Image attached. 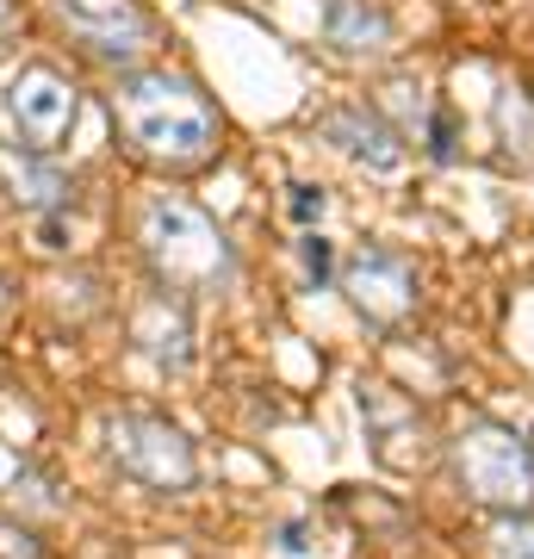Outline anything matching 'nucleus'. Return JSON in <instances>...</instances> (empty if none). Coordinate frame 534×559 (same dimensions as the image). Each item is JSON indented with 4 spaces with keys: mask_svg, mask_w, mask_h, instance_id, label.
<instances>
[{
    "mask_svg": "<svg viewBox=\"0 0 534 559\" xmlns=\"http://www.w3.org/2000/svg\"><path fill=\"white\" fill-rule=\"evenodd\" d=\"M124 138L156 162H205L218 143V112L205 106L193 81L180 75H131L112 94Z\"/></svg>",
    "mask_w": 534,
    "mask_h": 559,
    "instance_id": "1",
    "label": "nucleus"
},
{
    "mask_svg": "<svg viewBox=\"0 0 534 559\" xmlns=\"http://www.w3.org/2000/svg\"><path fill=\"white\" fill-rule=\"evenodd\" d=\"M138 242H143V261L156 267V280L168 293H224L230 274H237L230 237L199 205L175 200V193H156L143 205Z\"/></svg>",
    "mask_w": 534,
    "mask_h": 559,
    "instance_id": "2",
    "label": "nucleus"
},
{
    "mask_svg": "<svg viewBox=\"0 0 534 559\" xmlns=\"http://www.w3.org/2000/svg\"><path fill=\"white\" fill-rule=\"evenodd\" d=\"M454 460H460L466 491L478 503H497L503 516L534 498V454H529V441L515 436V429H503V423H473L454 441Z\"/></svg>",
    "mask_w": 534,
    "mask_h": 559,
    "instance_id": "3",
    "label": "nucleus"
},
{
    "mask_svg": "<svg viewBox=\"0 0 534 559\" xmlns=\"http://www.w3.org/2000/svg\"><path fill=\"white\" fill-rule=\"evenodd\" d=\"M106 454H112V466H119L124 479L150 485V491H187V485L199 479L193 441L180 436L175 423L143 417V411L112 417V429H106Z\"/></svg>",
    "mask_w": 534,
    "mask_h": 559,
    "instance_id": "4",
    "label": "nucleus"
},
{
    "mask_svg": "<svg viewBox=\"0 0 534 559\" xmlns=\"http://www.w3.org/2000/svg\"><path fill=\"white\" fill-rule=\"evenodd\" d=\"M7 119L20 124V138L32 143L38 156H50V150L75 131L81 100H75V87H69L57 69L32 62V69H20V75L7 81Z\"/></svg>",
    "mask_w": 534,
    "mask_h": 559,
    "instance_id": "5",
    "label": "nucleus"
},
{
    "mask_svg": "<svg viewBox=\"0 0 534 559\" xmlns=\"http://www.w3.org/2000/svg\"><path fill=\"white\" fill-rule=\"evenodd\" d=\"M342 293L367 323H404L416 311V274L397 249H355L342 261Z\"/></svg>",
    "mask_w": 534,
    "mask_h": 559,
    "instance_id": "6",
    "label": "nucleus"
},
{
    "mask_svg": "<svg viewBox=\"0 0 534 559\" xmlns=\"http://www.w3.org/2000/svg\"><path fill=\"white\" fill-rule=\"evenodd\" d=\"M57 13L99 57H138L150 44V13L138 0H57Z\"/></svg>",
    "mask_w": 534,
    "mask_h": 559,
    "instance_id": "7",
    "label": "nucleus"
},
{
    "mask_svg": "<svg viewBox=\"0 0 534 559\" xmlns=\"http://www.w3.org/2000/svg\"><path fill=\"white\" fill-rule=\"evenodd\" d=\"M317 138L336 143L342 156L360 162L367 175H397L404 168V138L379 112H367V106H330V112H317Z\"/></svg>",
    "mask_w": 534,
    "mask_h": 559,
    "instance_id": "8",
    "label": "nucleus"
},
{
    "mask_svg": "<svg viewBox=\"0 0 534 559\" xmlns=\"http://www.w3.org/2000/svg\"><path fill=\"white\" fill-rule=\"evenodd\" d=\"M360 423H367V436L379 441V460L385 466H423V417H416L411 399H397L392 385H360Z\"/></svg>",
    "mask_w": 534,
    "mask_h": 559,
    "instance_id": "9",
    "label": "nucleus"
},
{
    "mask_svg": "<svg viewBox=\"0 0 534 559\" xmlns=\"http://www.w3.org/2000/svg\"><path fill=\"white\" fill-rule=\"evenodd\" d=\"M0 180L13 187V200H25L32 212H62L69 205V175H62L50 156L38 150H13V143H0Z\"/></svg>",
    "mask_w": 534,
    "mask_h": 559,
    "instance_id": "10",
    "label": "nucleus"
},
{
    "mask_svg": "<svg viewBox=\"0 0 534 559\" xmlns=\"http://www.w3.org/2000/svg\"><path fill=\"white\" fill-rule=\"evenodd\" d=\"M131 336H138V348L150 360H162V367H187V360H193V323H187V311H180L168 293H156V299L138 305Z\"/></svg>",
    "mask_w": 534,
    "mask_h": 559,
    "instance_id": "11",
    "label": "nucleus"
},
{
    "mask_svg": "<svg viewBox=\"0 0 534 559\" xmlns=\"http://www.w3.org/2000/svg\"><path fill=\"white\" fill-rule=\"evenodd\" d=\"M323 38L336 44L342 57H373V50L392 44V20L367 0H323Z\"/></svg>",
    "mask_w": 534,
    "mask_h": 559,
    "instance_id": "12",
    "label": "nucleus"
},
{
    "mask_svg": "<svg viewBox=\"0 0 534 559\" xmlns=\"http://www.w3.org/2000/svg\"><path fill=\"white\" fill-rule=\"evenodd\" d=\"M497 143L515 168H534V100L522 87H503L497 94Z\"/></svg>",
    "mask_w": 534,
    "mask_h": 559,
    "instance_id": "13",
    "label": "nucleus"
},
{
    "mask_svg": "<svg viewBox=\"0 0 534 559\" xmlns=\"http://www.w3.org/2000/svg\"><path fill=\"white\" fill-rule=\"evenodd\" d=\"M485 554L491 559H534V522L529 516H497L491 528H485Z\"/></svg>",
    "mask_w": 534,
    "mask_h": 559,
    "instance_id": "14",
    "label": "nucleus"
},
{
    "mask_svg": "<svg viewBox=\"0 0 534 559\" xmlns=\"http://www.w3.org/2000/svg\"><path fill=\"white\" fill-rule=\"evenodd\" d=\"M423 138H429V156H436V162H454V150H460L454 112H448V106H429V119H423Z\"/></svg>",
    "mask_w": 534,
    "mask_h": 559,
    "instance_id": "15",
    "label": "nucleus"
},
{
    "mask_svg": "<svg viewBox=\"0 0 534 559\" xmlns=\"http://www.w3.org/2000/svg\"><path fill=\"white\" fill-rule=\"evenodd\" d=\"M298 261H305V280H311V286H323V280L336 274V242L317 237V230H305V242H298Z\"/></svg>",
    "mask_w": 534,
    "mask_h": 559,
    "instance_id": "16",
    "label": "nucleus"
},
{
    "mask_svg": "<svg viewBox=\"0 0 534 559\" xmlns=\"http://www.w3.org/2000/svg\"><path fill=\"white\" fill-rule=\"evenodd\" d=\"M323 187H293V200H286V212H293L298 224H305V230H317V218H323Z\"/></svg>",
    "mask_w": 534,
    "mask_h": 559,
    "instance_id": "17",
    "label": "nucleus"
},
{
    "mask_svg": "<svg viewBox=\"0 0 534 559\" xmlns=\"http://www.w3.org/2000/svg\"><path fill=\"white\" fill-rule=\"evenodd\" d=\"M0 559H44L38 540L25 535V522H0Z\"/></svg>",
    "mask_w": 534,
    "mask_h": 559,
    "instance_id": "18",
    "label": "nucleus"
},
{
    "mask_svg": "<svg viewBox=\"0 0 534 559\" xmlns=\"http://www.w3.org/2000/svg\"><path fill=\"white\" fill-rule=\"evenodd\" d=\"M13 491H25V510H44V516H57V510H62V498H50V485H44L38 479V473H20V485H13Z\"/></svg>",
    "mask_w": 534,
    "mask_h": 559,
    "instance_id": "19",
    "label": "nucleus"
},
{
    "mask_svg": "<svg viewBox=\"0 0 534 559\" xmlns=\"http://www.w3.org/2000/svg\"><path fill=\"white\" fill-rule=\"evenodd\" d=\"M385 94H392V106L404 112V124H423V119H429V100H423V87H404V81H397V87H385Z\"/></svg>",
    "mask_w": 534,
    "mask_h": 559,
    "instance_id": "20",
    "label": "nucleus"
},
{
    "mask_svg": "<svg viewBox=\"0 0 534 559\" xmlns=\"http://www.w3.org/2000/svg\"><path fill=\"white\" fill-rule=\"evenodd\" d=\"M280 547H286V554H305V547H311V540H305V522H286V528H280Z\"/></svg>",
    "mask_w": 534,
    "mask_h": 559,
    "instance_id": "21",
    "label": "nucleus"
}]
</instances>
